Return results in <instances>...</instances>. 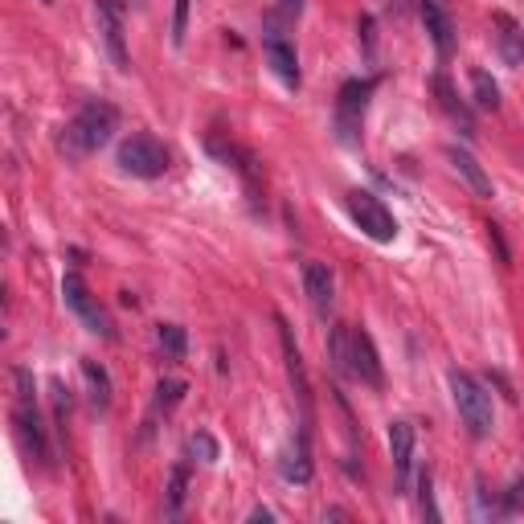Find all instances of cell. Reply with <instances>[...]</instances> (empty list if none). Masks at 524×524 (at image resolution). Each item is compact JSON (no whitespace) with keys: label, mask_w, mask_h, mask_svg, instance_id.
<instances>
[{"label":"cell","mask_w":524,"mask_h":524,"mask_svg":"<svg viewBox=\"0 0 524 524\" xmlns=\"http://www.w3.org/2000/svg\"><path fill=\"white\" fill-rule=\"evenodd\" d=\"M95 17H99V37H103L111 62L127 70L131 58H127V41H123V5L119 0H95Z\"/></svg>","instance_id":"9"},{"label":"cell","mask_w":524,"mask_h":524,"mask_svg":"<svg viewBox=\"0 0 524 524\" xmlns=\"http://www.w3.org/2000/svg\"><path fill=\"white\" fill-rule=\"evenodd\" d=\"M262 50H267V62H271V70L287 82V86H299V58H295V50H291V41L283 37V33H267L262 37Z\"/></svg>","instance_id":"13"},{"label":"cell","mask_w":524,"mask_h":524,"mask_svg":"<svg viewBox=\"0 0 524 524\" xmlns=\"http://www.w3.org/2000/svg\"><path fill=\"white\" fill-rule=\"evenodd\" d=\"M348 332H353L348 324H336L332 336H328V361L340 377H348Z\"/></svg>","instance_id":"22"},{"label":"cell","mask_w":524,"mask_h":524,"mask_svg":"<svg viewBox=\"0 0 524 524\" xmlns=\"http://www.w3.org/2000/svg\"><path fill=\"white\" fill-rule=\"evenodd\" d=\"M348 213H353V222L361 226L365 238H373V242L398 238V222H393V213L373 193H348Z\"/></svg>","instance_id":"5"},{"label":"cell","mask_w":524,"mask_h":524,"mask_svg":"<svg viewBox=\"0 0 524 524\" xmlns=\"http://www.w3.org/2000/svg\"><path fill=\"white\" fill-rule=\"evenodd\" d=\"M434 95H439V103H443V111L455 119V123H463V131H471V111L459 103V95H455V86L439 74V78H434Z\"/></svg>","instance_id":"20"},{"label":"cell","mask_w":524,"mask_h":524,"mask_svg":"<svg viewBox=\"0 0 524 524\" xmlns=\"http://www.w3.org/2000/svg\"><path fill=\"white\" fill-rule=\"evenodd\" d=\"M389 455H393V471L406 484L410 463H414V426L410 422H389Z\"/></svg>","instance_id":"15"},{"label":"cell","mask_w":524,"mask_h":524,"mask_svg":"<svg viewBox=\"0 0 524 524\" xmlns=\"http://www.w3.org/2000/svg\"><path fill=\"white\" fill-rule=\"evenodd\" d=\"M119 168L131 172V177H164V168H168V152L156 136H148V131H136V136H127L119 144Z\"/></svg>","instance_id":"3"},{"label":"cell","mask_w":524,"mask_h":524,"mask_svg":"<svg viewBox=\"0 0 524 524\" xmlns=\"http://www.w3.org/2000/svg\"><path fill=\"white\" fill-rule=\"evenodd\" d=\"M418 492H422V512H426L430 520H439V508H434V496H430V471H422Z\"/></svg>","instance_id":"27"},{"label":"cell","mask_w":524,"mask_h":524,"mask_svg":"<svg viewBox=\"0 0 524 524\" xmlns=\"http://www.w3.org/2000/svg\"><path fill=\"white\" fill-rule=\"evenodd\" d=\"M283 475L291 479V484H308L312 479V455H308V430L295 439V447L283 455Z\"/></svg>","instance_id":"17"},{"label":"cell","mask_w":524,"mask_h":524,"mask_svg":"<svg viewBox=\"0 0 524 524\" xmlns=\"http://www.w3.org/2000/svg\"><path fill=\"white\" fill-rule=\"evenodd\" d=\"M492 29H496V46H500L504 62H508V66H520V62H524V33L516 29V21H512L508 13H496V17H492Z\"/></svg>","instance_id":"16"},{"label":"cell","mask_w":524,"mask_h":524,"mask_svg":"<svg viewBox=\"0 0 524 524\" xmlns=\"http://www.w3.org/2000/svg\"><path fill=\"white\" fill-rule=\"evenodd\" d=\"M447 381H451V398H455V410H459L467 434H471V439H488L492 426H496V418H492V393L479 385L471 373H459V369H451Z\"/></svg>","instance_id":"2"},{"label":"cell","mask_w":524,"mask_h":524,"mask_svg":"<svg viewBox=\"0 0 524 524\" xmlns=\"http://www.w3.org/2000/svg\"><path fill=\"white\" fill-rule=\"evenodd\" d=\"M115 127H119V111H115L111 103L95 99V103H86V107L62 127L58 152H62L66 160H86L91 152H99L103 144H111Z\"/></svg>","instance_id":"1"},{"label":"cell","mask_w":524,"mask_h":524,"mask_svg":"<svg viewBox=\"0 0 524 524\" xmlns=\"http://www.w3.org/2000/svg\"><path fill=\"white\" fill-rule=\"evenodd\" d=\"M418 13H422V25L434 41V50H439V58L447 62L455 54V21L447 13V0H418Z\"/></svg>","instance_id":"10"},{"label":"cell","mask_w":524,"mask_h":524,"mask_svg":"<svg viewBox=\"0 0 524 524\" xmlns=\"http://www.w3.org/2000/svg\"><path fill=\"white\" fill-rule=\"evenodd\" d=\"M13 385H17V410H13V418H17V430H21V439H25V447H29V455L33 459H46V434H41V414H37V402H33V377H29V369H13Z\"/></svg>","instance_id":"4"},{"label":"cell","mask_w":524,"mask_h":524,"mask_svg":"<svg viewBox=\"0 0 524 524\" xmlns=\"http://www.w3.org/2000/svg\"><path fill=\"white\" fill-rule=\"evenodd\" d=\"M185 25H189V0H177V17H172V41H185Z\"/></svg>","instance_id":"26"},{"label":"cell","mask_w":524,"mask_h":524,"mask_svg":"<svg viewBox=\"0 0 524 524\" xmlns=\"http://www.w3.org/2000/svg\"><path fill=\"white\" fill-rule=\"evenodd\" d=\"M471 91H475L479 111H496V107H500V86L492 82L488 70H475V74H471Z\"/></svg>","instance_id":"21"},{"label":"cell","mask_w":524,"mask_h":524,"mask_svg":"<svg viewBox=\"0 0 524 524\" xmlns=\"http://www.w3.org/2000/svg\"><path fill=\"white\" fill-rule=\"evenodd\" d=\"M275 328H279V340H283V361H287V377H291V389L299 398V410H303V426L312 422V381H308V369H303V357H299V344L291 336V324L283 316H275Z\"/></svg>","instance_id":"7"},{"label":"cell","mask_w":524,"mask_h":524,"mask_svg":"<svg viewBox=\"0 0 524 524\" xmlns=\"http://www.w3.org/2000/svg\"><path fill=\"white\" fill-rule=\"evenodd\" d=\"M250 520H275V512H271V508H254Z\"/></svg>","instance_id":"29"},{"label":"cell","mask_w":524,"mask_h":524,"mask_svg":"<svg viewBox=\"0 0 524 524\" xmlns=\"http://www.w3.org/2000/svg\"><path fill=\"white\" fill-rule=\"evenodd\" d=\"M185 381L181 377H164L160 385H156V410H164V414H172V410H177L181 406V398H185Z\"/></svg>","instance_id":"23"},{"label":"cell","mask_w":524,"mask_h":524,"mask_svg":"<svg viewBox=\"0 0 524 524\" xmlns=\"http://www.w3.org/2000/svg\"><path fill=\"white\" fill-rule=\"evenodd\" d=\"M185 492H189V471L177 463V467H172V475H168V516H177V512H181Z\"/></svg>","instance_id":"24"},{"label":"cell","mask_w":524,"mask_h":524,"mask_svg":"<svg viewBox=\"0 0 524 524\" xmlns=\"http://www.w3.org/2000/svg\"><path fill=\"white\" fill-rule=\"evenodd\" d=\"M62 299H66V308L86 324V328H91L95 336H103V340H115V324L107 320V312L99 308V303H95V295L91 291H86V283L78 279V275H66L62 279Z\"/></svg>","instance_id":"6"},{"label":"cell","mask_w":524,"mask_h":524,"mask_svg":"<svg viewBox=\"0 0 524 524\" xmlns=\"http://www.w3.org/2000/svg\"><path fill=\"white\" fill-rule=\"evenodd\" d=\"M348 377L369 385V389H381V361H377V348H373V336L365 328H353L348 332Z\"/></svg>","instance_id":"8"},{"label":"cell","mask_w":524,"mask_h":524,"mask_svg":"<svg viewBox=\"0 0 524 524\" xmlns=\"http://www.w3.org/2000/svg\"><path fill=\"white\" fill-rule=\"evenodd\" d=\"M156 348L164 353V361H185V353H189L185 328H181V324H160V328H156Z\"/></svg>","instance_id":"18"},{"label":"cell","mask_w":524,"mask_h":524,"mask_svg":"<svg viewBox=\"0 0 524 524\" xmlns=\"http://www.w3.org/2000/svg\"><path fill=\"white\" fill-rule=\"evenodd\" d=\"M447 160L455 164V172H459V177L471 185V193L475 197H496V185H492V177H488V172H484V164H479L467 148H447Z\"/></svg>","instance_id":"14"},{"label":"cell","mask_w":524,"mask_h":524,"mask_svg":"<svg viewBox=\"0 0 524 524\" xmlns=\"http://www.w3.org/2000/svg\"><path fill=\"white\" fill-rule=\"evenodd\" d=\"M303 291H308V303L316 308V316L332 312L336 283H332V271L324 267V262H308V267H303Z\"/></svg>","instance_id":"12"},{"label":"cell","mask_w":524,"mask_h":524,"mask_svg":"<svg viewBox=\"0 0 524 524\" xmlns=\"http://www.w3.org/2000/svg\"><path fill=\"white\" fill-rule=\"evenodd\" d=\"M385 5H389V13H393V17H402V13L410 9V0H385Z\"/></svg>","instance_id":"28"},{"label":"cell","mask_w":524,"mask_h":524,"mask_svg":"<svg viewBox=\"0 0 524 524\" xmlns=\"http://www.w3.org/2000/svg\"><path fill=\"white\" fill-rule=\"evenodd\" d=\"M373 95V82H344L340 86V103H336V119H340V131L344 140L353 136V131L361 127V115H365V103Z\"/></svg>","instance_id":"11"},{"label":"cell","mask_w":524,"mask_h":524,"mask_svg":"<svg viewBox=\"0 0 524 524\" xmlns=\"http://www.w3.org/2000/svg\"><path fill=\"white\" fill-rule=\"evenodd\" d=\"M82 377H86V385H91V406L107 410L111 406V381H107L103 365H95L91 357H82Z\"/></svg>","instance_id":"19"},{"label":"cell","mask_w":524,"mask_h":524,"mask_svg":"<svg viewBox=\"0 0 524 524\" xmlns=\"http://www.w3.org/2000/svg\"><path fill=\"white\" fill-rule=\"evenodd\" d=\"M189 447H193V455H201V463H217V439L209 430H197L189 439Z\"/></svg>","instance_id":"25"}]
</instances>
